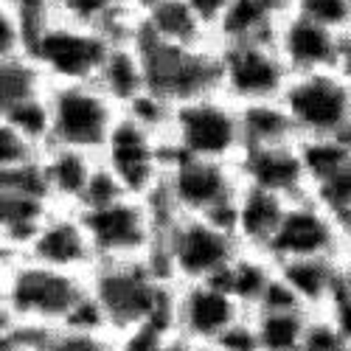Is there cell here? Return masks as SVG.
<instances>
[{
	"label": "cell",
	"instance_id": "cell-1",
	"mask_svg": "<svg viewBox=\"0 0 351 351\" xmlns=\"http://www.w3.org/2000/svg\"><path fill=\"white\" fill-rule=\"evenodd\" d=\"M90 295L99 304L107 329L121 337L143 326L174 329V281L149 258L99 261L87 276Z\"/></svg>",
	"mask_w": 351,
	"mask_h": 351
},
{
	"label": "cell",
	"instance_id": "cell-2",
	"mask_svg": "<svg viewBox=\"0 0 351 351\" xmlns=\"http://www.w3.org/2000/svg\"><path fill=\"white\" fill-rule=\"evenodd\" d=\"M87 276L28 256H0V326L60 329L87 298Z\"/></svg>",
	"mask_w": 351,
	"mask_h": 351
},
{
	"label": "cell",
	"instance_id": "cell-3",
	"mask_svg": "<svg viewBox=\"0 0 351 351\" xmlns=\"http://www.w3.org/2000/svg\"><path fill=\"white\" fill-rule=\"evenodd\" d=\"M239 189L242 180L233 163L186 158L169 149L163 186L149 197V206L158 217V228L174 217H206L230 230Z\"/></svg>",
	"mask_w": 351,
	"mask_h": 351
},
{
	"label": "cell",
	"instance_id": "cell-4",
	"mask_svg": "<svg viewBox=\"0 0 351 351\" xmlns=\"http://www.w3.org/2000/svg\"><path fill=\"white\" fill-rule=\"evenodd\" d=\"M233 233L206 217H174L158 233L152 261L174 284L214 281L239 256Z\"/></svg>",
	"mask_w": 351,
	"mask_h": 351
},
{
	"label": "cell",
	"instance_id": "cell-5",
	"mask_svg": "<svg viewBox=\"0 0 351 351\" xmlns=\"http://www.w3.org/2000/svg\"><path fill=\"white\" fill-rule=\"evenodd\" d=\"M132 45L141 56L146 90L163 99L166 104H183L208 93H219V60L217 45L183 48L146 34L138 20Z\"/></svg>",
	"mask_w": 351,
	"mask_h": 351
},
{
	"label": "cell",
	"instance_id": "cell-6",
	"mask_svg": "<svg viewBox=\"0 0 351 351\" xmlns=\"http://www.w3.org/2000/svg\"><path fill=\"white\" fill-rule=\"evenodd\" d=\"M166 143L171 152L186 158L237 166L245 149L239 107L222 93L174 104L166 127Z\"/></svg>",
	"mask_w": 351,
	"mask_h": 351
},
{
	"label": "cell",
	"instance_id": "cell-7",
	"mask_svg": "<svg viewBox=\"0 0 351 351\" xmlns=\"http://www.w3.org/2000/svg\"><path fill=\"white\" fill-rule=\"evenodd\" d=\"M48 112L51 135L48 146L99 155L104 141L110 138L121 110L115 107L93 82L79 84H51L48 87Z\"/></svg>",
	"mask_w": 351,
	"mask_h": 351
},
{
	"label": "cell",
	"instance_id": "cell-8",
	"mask_svg": "<svg viewBox=\"0 0 351 351\" xmlns=\"http://www.w3.org/2000/svg\"><path fill=\"white\" fill-rule=\"evenodd\" d=\"M112 43L96 28L76 25L62 17H51L28 40L32 53L51 84L96 82Z\"/></svg>",
	"mask_w": 351,
	"mask_h": 351
},
{
	"label": "cell",
	"instance_id": "cell-9",
	"mask_svg": "<svg viewBox=\"0 0 351 351\" xmlns=\"http://www.w3.org/2000/svg\"><path fill=\"white\" fill-rule=\"evenodd\" d=\"M99 163L112 174L115 183L124 189V194L149 199L152 194H158L166 178V135L138 124L135 119L121 112L110 138L101 146Z\"/></svg>",
	"mask_w": 351,
	"mask_h": 351
},
{
	"label": "cell",
	"instance_id": "cell-10",
	"mask_svg": "<svg viewBox=\"0 0 351 351\" xmlns=\"http://www.w3.org/2000/svg\"><path fill=\"white\" fill-rule=\"evenodd\" d=\"M79 217L87 228L99 261L149 258L155 253L160 228L149 199L124 194L104 206L82 208Z\"/></svg>",
	"mask_w": 351,
	"mask_h": 351
},
{
	"label": "cell",
	"instance_id": "cell-11",
	"mask_svg": "<svg viewBox=\"0 0 351 351\" xmlns=\"http://www.w3.org/2000/svg\"><path fill=\"white\" fill-rule=\"evenodd\" d=\"M298 141L340 138L351 127V84L340 71L292 76L281 96Z\"/></svg>",
	"mask_w": 351,
	"mask_h": 351
},
{
	"label": "cell",
	"instance_id": "cell-12",
	"mask_svg": "<svg viewBox=\"0 0 351 351\" xmlns=\"http://www.w3.org/2000/svg\"><path fill=\"white\" fill-rule=\"evenodd\" d=\"M219 93L237 107L278 101L292 79L276 43H219Z\"/></svg>",
	"mask_w": 351,
	"mask_h": 351
},
{
	"label": "cell",
	"instance_id": "cell-13",
	"mask_svg": "<svg viewBox=\"0 0 351 351\" xmlns=\"http://www.w3.org/2000/svg\"><path fill=\"white\" fill-rule=\"evenodd\" d=\"M250 312L217 281H194L174 287V332L199 348L217 346Z\"/></svg>",
	"mask_w": 351,
	"mask_h": 351
},
{
	"label": "cell",
	"instance_id": "cell-14",
	"mask_svg": "<svg viewBox=\"0 0 351 351\" xmlns=\"http://www.w3.org/2000/svg\"><path fill=\"white\" fill-rule=\"evenodd\" d=\"M346 247L343 225L306 194L289 199L284 219L265 250L276 265L295 258H337Z\"/></svg>",
	"mask_w": 351,
	"mask_h": 351
},
{
	"label": "cell",
	"instance_id": "cell-15",
	"mask_svg": "<svg viewBox=\"0 0 351 351\" xmlns=\"http://www.w3.org/2000/svg\"><path fill=\"white\" fill-rule=\"evenodd\" d=\"M23 256L40 261V265L79 276H90V270L99 265L93 242L87 237V228L79 211L71 208H53Z\"/></svg>",
	"mask_w": 351,
	"mask_h": 351
},
{
	"label": "cell",
	"instance_id": "cell-16",
	"mask_svg": "<svg viewBox=\"0 0 351 351\" xmlns=\"http://www.w3.org/2000/svg\"><path fill=\"white\" fill-rule=\"evenodd\" d=\"M276 48L292 76L317 73V71H340L346 37L326 25L289 12L276 34Z\"/></svg>",
	"mask_w": 351,
	"mask_h": 351
},
{
	"label": "cell",
	"instance_id": "cell-17",
	"mask_svg": "<svg viewBox=\"0 0 351 351\" xmlns=\"http://www.w3.org/2000/svg\"><path fill=\"white\" fill-rule=\"evenodd\" d=\"M237 171L242 186L270 191L284 199H298V197H306L309 191L298 143L242 149L237 160Z\"/></svg>",
	"mask_w": 351,
	"mask_h": 351
},
{
	"label": "cell",
	"instance_id": "cell-18",
	"mask_svg": "<svg viewBox=\"0 0 351 351\" xmlns=\"http://www.w3.org/2000/svg\"><path fill=\"white\" fill-rule=\"evenodd\" d=\"M287 206H289V199L278 194L242 186L237 202H233V217H230L233 239L239 242L242 250L265 253L284 219Z\"/></svg>",
	"mask_w": 351,
	"mask_h": 351
},
{
	"label": "cell",
	"instance_id": "cell-19",
	"mask_svg": "<svg viewBox=\"0 0 351 351\" xmlns=\"http://www.w3.org/2000/svg\"><path fill=\"white\" fill-rule=\"evenodd\" d=\"M45 183L56 208L79 211L84 206L87 189L93 183V174L99 169V155H87L65 146H45L40 155Z\"/></svg>",
	"mask_w": 351,
	"mask_h": 351
},
{
	"label": "cell",
	"instance_id": "cell-20",
	"mask_svg": "<svg viewBox=\"0 0 351 351\" xmlns=\"http://www.w3.org/2000/svg\"><path fill=\"white\" fill-rule=\"evenodd\" d=\"M292 0H228L225 17L217 32L219 43H276Z\"/></svg>",
	"mask_w": 351,
	"mask_h": 351
},
{
	"label": "cell",
	"instance_id": "cell-21",
	"mask_svg": "<svg viewBox=\"0 0 351 351\" xmlns=\"http://www.w3.org/2000/svg\"><path fill=\"white\" fill-rule=\"evenodd\" d=\"M53 208L45 197L0 191V256H23Z\"/></svg>",
	"mask_w": 351,
	"mask_h": 351
},
{
	"label": "cell",
	"instance_id": "cell-22",
	"mask_svg": "<svg viewBox=\"0 0 351 351\" xmlns=\"http://www.w3.org/2000/svg\"><path fill=\"white\" fill-rule=\"evenodd\" d=\"M276 267L281 281L295 295V301L312 315L324 312L340 287L337 258H295V261H281Z\"/></svg>",
	"mask_w": 351,
	"mask_h": 351
},
{
	"label": "cell",
	"instance_id": "cell-23",
	"mask_svg": "<svg viewBox=\"0 0 351 351\" xmlns=\"http://www.w3.org/2000/svg\"><path fill=\"white\" fill-rule=\"evenodd\" d=\"M53 14L76 25L96 28L112 45L132 43L138 32V17L127 0H53Z\"/></svg>",
	"mask_w": 351,
	"mask_h": 351
},
{
	"label": "cell",
	"instance_id": "cell-24",
	"mask_svg": "<svg viewBox=\"0 0 351 351\" xmlns=\"http://www.w3.org/2000/svg\"><path fill=\"white\" fill-rule=\"evenodd\" d=\"M276 261L267 253H256V250H239V256L230 261V265L219 273V278H214L217 284H222L233 298H237L247 312L258 309L265 301L267 289L276 281Z\"/></svg>",
	"mask_w": 351,
	"mask_h": 351
},
{
	"label": "cell",
	"instance_id": "cell-25",
	"mask_svg": "<svg viewBox=\"0 0 351 351\" xmlns=\"http://www.w3.org/2000/svg\"><path fill=\"white\" fill-rule=\"evenodd\" d=\"M93 84L119 110H124L141 93H146V76H143V65H141L135 45L132 43L112 45Z\"/></svg>",
	"mask_w": 351,
	"mask_h": 351
},
{
	"label": "cell",
	"instance_id": "cell-26",
	"mask_svg": "<svg viewBox=\"0 0 351 351\" xmlns=\"http://www.w3.org/2000/svg\"><path fill=\"white\" fill-rule=\"evenodd\" d=\"M141 28L155 40L183 45V48H208L214 45V37L206 32V25L197 20L186 0H169L160 9L141 17Z\"/></svg>",
	"mask_w": 351,
	"mask_h": 351
},
{
	"label": "cell",
	"instance_id": "cell-27",
	"mask_svg": "<svg viewBox=\"0 0 351 351\" xmlns=\"http://www.w3.org/2000/svg\"><path fill=\"white\" fill-rule=\"evenodd\" d=\"M312 312L306 309H256L250 324L258 351H301Z\"/></svg>",
	"mask_w": 351,
	"mask_h": 351
},
{
	"label": "cell",
	"instance_id": "cell-28",
	"mask_svg": "<svg viewBox=\"0 0 351 351\" xmlns=\"http://www.w3.org/2000/svg\"><path fill=\"white\" fill-rule=\"evenodd\" d=\"M242 119V141L245 149L253 146H284V143H298V132L292 124L289 112L278 101H261V104H245L239 107Z\"/></svg>",
	"mask_w": 351,
	"mask_h": 351
},
{
	"label": "cell",
	"instance_id": "cell-29",
	"mask_svg": "<svg viewBox=\"0 0 351 351\" xmlns=\"http://www.w3.org/2000/svg\"><path fill=\"white\" fill-rule=\"evenodd\" d=\"M48 76L32 53L0 56V110L48 96Z\"/></svg>",
	"mask_w": 351,
	"mask_h": 351
},
{
	"label": "cell",
	"instance_id": "cell-30",
	"mask_svg": "<svg viewBox=\"0 0 351 351\" xmlns=\"http://www.w3.org/2000/svg\"><path fill=\"white\" fill-rule=\"evenodd\" d=\"M309 197L326 208L346 233V222L351 219V149L309 180Z\"/></svg>",
	"mask_w": 351,
	"mask_h": 351
},
{
	"label": "cell",
	"instance_id": "cell-31",
	"mask_svg": "<svg viewBox=\"0 0 351 351\" xmlns=\"http://www.w3.org/2000/svg\"><path fill=\"white\" fill-rule=\"evenodd\" d=\"M0 124L17 130L20 135H25L28 141H34L37 146H43V149H45L48 135H51V112H48L45 96L0 110Z\"/></svg>",
	"mask_w": 351,
	"mask_h": 351
},
{
	"label": "cell",
	"instance_id": "cell-32",
	"mask_svg": "<svg viewBox=\"0 0 351 351\" xmlns=\"http://www.w3.org/2000/svg\"><path fill=\"white\" fill-rule=\"evenodd\" d=\"M40 351H119V337L110 332H84L60 326L43 335Z\"/></svg>",
	"mask_w": 351,
	"mask_h": 351
},
{
	"label": "cell",
	"instance_id": "cell-33",
	"mask_svg": "<svg viewBox=\"0 0 351 351\" xmlns=\"http://www.w3.org/2000/svg\"><path fill=\"white\" fill-rule=\"evenodd\" d=\"M119 351H202L183 335L174 329H160V326H143L130 335L119 337Z\"/></svg>",
	"mask_w": 351,
	"mask_h": 351
},
{
	"label": "cell",
	"instance_id": "cell-34",
	"mask_svg": "<svg viewBox=\"0 0 351 351\" xmlns=\"http://www.w3.org/2000/svg\"><path fill=\"white\" fill-rule=\"evenodd\" d=\"M292 12L343 37L351 34V0H292Z\"/></svg>",
	"mask_w": 351,
	"mask_h": 351
},
{
	"label": "cell",
	"instance_id": "cell-35",
	"mask_svg": "<svg viewBox=\"0 0 351 351\" xmlns=\"http://www.w3.org/2000/svg\"><path fill=\"white\" fill-rule=\"evenodd\" d=\"M40 155H43V146L28 141L17 130L0 124V169H14V166L34 163Z\"/></svg>",
	"mask_w": 351,
	"mask_h": 351
},
{
	"label": "cell",
	"instance_id": "cell-36",
	"mask_svg": "<svg viewBox=\"0 0 351 351\" xmlns=\"http://www.w3.org/2000/svg\"><path fill=\"white\" fill-rule=\"evenodd\" d=\"M0 9H9L12 14L20 17V23L25 25V34L32 40V34L40 25H45L53 14V0H0Z\"/></svg>",
	"mask_w": 351,
	"mask_h": 351
},
{
	"label": "cell",
	"instance_id": "cell-37",
	"mask_svg": "<svg viewBox=\"0 0 351 351\" xmlns=\"http://www.w3.org/2000/svg\"><path fill=\"white\" fill-rule=\"evenodd\" d=\"M301 351H351L324 315H312Z\"/></svg>",
	"mask_w": 351,
	"mask_h": 351
},
{
	"label": "cell",
	"instance_id": "cell-38",
	"mask_svg": "<svg viewBox=\"0 0 351 351\" xmlns=\"http://www.w3.org/2000/svg\"><path fill=\"white\" fill-rule=\"evenodd\" d=\"M320 315L329 320V324L335 326V332L343 337V343L351 348V295H348V292H343L337 287L335 298L326 304V309L320 312Z\"/></svg>",
	"mask_w": 351,
	"mask_h": 351
},
{
	"label": "cell",
	"instance_id": "cell-39",
	"mask_svg": "<svg viewBox=\"0 0 351 351\" xmlns=\"http://www.w3.org/2000/svg\"><path fill=\"white\" fill-rule=\"evenodd\" d=\"M48 329L0 326V351H40V340Z\"/></svg>",
	"mask_w": 351,
	"mask_h": 351
},
{
	"label": "cell",
	"instance_id": "cell-40",
	"mask_svg": "<svg viewBox=\"0 0 351 351\" xmlns=\"http://www.w3.org/2000/svg\"><path fill=\"white\" fill-rule=\"evenodd\" d=\"M191 6V12L197 14V20L206 25V32L214 37V45H217V32H219V23L225 17V9H228V0H186Z\"/></svg>",
	"mask_w": 351,
	"mask_h": 351
},
{
	"label": "cell",
	"instance_id": "cell-41",
	"mask_svg": "<svg viewBox=\"0 0 351 351\" xmlns=\"http://www.w3.org/2000/svg\"><path fill=\"white\" fill-rule=\"evenodd\" d=\"M337 276H340V289L351 295V247H343L337 256Z\"/></svg>",
	"mask_w": 351,
	"mask_h": 351
},
{
	"label": "cell",
	"instance_id": "cell-42",
	"mask_svg": "<svg viewBox=\"0 0 351 351\" xmlns=\"http://www.w3.org/2000/svg\"><path fill=\"white\" fill-rule=\"evenodd\" d=\"M163 3H169V0H127V6L132 9V14L141 20V17H146L149 12H155V9H160Z\"/></svg>",
	"mask_w": 351,
	"mask_h": 351
},
{
	"label": "cell",
	"instance_id": "cell-43",
	"mask_svg": "<svg viewBox=\"0 0 351 351\" xmlns=\"http://www.w3.org/2000/svg\"><path fill=\"white\" fill-rule=\"evenodd\" d=\"M340 73L348 79L351 84V34L346 37V48H343V60H340Z\"/></svg>",
	"mask_w": 351,
	"mask_h": 351
},
{
	"label": "cell",
	"instance_id": "cell-44",
	"mask_svg": "<svg viewBox=\"0 0 351 351\" xmlns=\"http://www.w3.org/2000/svg\"><path fill=\"white\" fill-rule=\"evenodd\" d=\"M346 247H351V219L346 222Z\"/></svg>",
	"mask_w": 351,
	"mask_h": 351
},
{
	"label": "cell",
	"instance_id": "cell-45",
	"mask_svg": "<svg viewBox=\"0 0 351 351\" xmlns=\"http://www.w3.org/2000/svg\"><path fill=\"white\" fill-rule=\"evenodd\" d=\"M202 351H230V348H225V346H208V348H202Z\"/></svg>",
	"mask_w": 351,
	"mask_h": 351
}]
</instances>
